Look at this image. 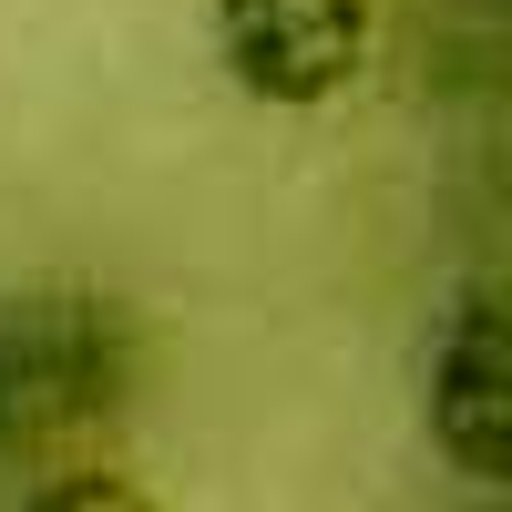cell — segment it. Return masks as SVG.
I'll return each mask as SVG.
<instances>
[{"instance_id": "4", "label": "cell", "mask_w": 512, "mask_h": 512, "mask_svg": "<svg viewBox=\"0 0 512 512\" xmlns=\"http://www.w3.org/2000/svg\"><path fill=\"white\" fill-rule=\"evenodd\" d=\"M11 512H164L134 472H113V461H72V472H41V482H21V502Z\"/></svg>"}, {"instance_id": "3", "label": "cell", "mask_w": 512, "mask_h": 512, "mask_svg": "<svg viewBox=\"0 0 512 512\" xmlns=\"http://www.w3.org/2000/svg\"><path fill=\"white\" fill-rule=\"evenodd\" d=\"M420 431L472 492L512 472V369H502V297L461 277L420 338Z\"/></svg>"}, {"instance_id": "2", "label": "cell", "mask_w": 512, "mask_h": 512, "mask_svg": "<svg viewBox=\"0 0 512 512\" xmlns=\"http://www.w3.org/2000/svg\"><path fill=\"white\" fill-rule=\"evenodd\" d=\"M216 72L267 113H318L369 72V0H205Z\"/></svg>"}, {"instance_id": "1", "label": "cell", "mask_w": 512, "mask_h": 512, "mask_svg": "<svg viewBox=\"0 0 512 512\" xmlns=\"http://www.w3.org/2000/svg\"><path fill=\"white\" fill-rule=\"evenodd\" d=\"M144 318L103 277H31L0 297V472H72L113 461L144 410Z\"/></svg>"}]
</instances>
